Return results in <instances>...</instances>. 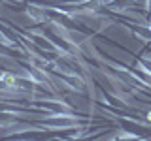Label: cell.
Here are the masks:
<instances>
[{"label": "cell", "mask_w": 151, "mask_h": 141, "mask_svg": "<svg viewBox=\"0 0 151 141\" xmlns=\"http://www.w3.org/2000/svg\"><path fill=\"white\" fill-rule=\"evenodd\" d=\"M144 119H145V120H147L149 124H151V107H149V109H145V111H144Z\"/></svg>", "instance_id": "5b68a950"}, {"label": "cell", "mask_w": 151, "mask_h": 141, "mask_svg": "<svg viewBox=\"0 0 151 141\" xmlns=\"http://www.w3.org/2000/svg\"><path fill=\"white\" fill-rule=\"evenodd\" d=\"M93 119L83 115H47L45 119L36 120L38 126H44L49 132H63V130H70V128H79V126H91Z\"/></svg>", "instance_id": "6da1fadb"}, {"label": "cell", "mask_w": 151, "mask_h": 141, "mask_svg": "<svg viewBox=\"0 0 151 141\" xmlns=\"http://www.w3.org/2000/svg\"><path fill=\"white\" fill-rule=\"evenodd\" d=\"M53 77H57L63 85H66V87L70 88V90H76V92H87V79L81 77V75L78 73H68V72H63L60 68H55L53 72H49Z\"/></svg>", "instance_id": "3957f363"}, {"label": "cell", "mask_w": 151, "mask_h": 141, "mask_svg": "<svg viewBox=\"0 0 151 141\" xmlns=\"http://www.w3.org/2000/svg\"><path fill=\"white\" fill-rule=\"evenodd\" d=\"M136 60H138V64L145 70V72L151 73V56H140V58H136Z\"/></svg>", "instance_id": "277c9868"}, {"label": "cell", "mask_w": 151, "mask_h": 141, "mask_svg": "<svg viewBox=\"0 0 151 141\" xmlns=\"http://www.w3.org/2000/svg\"><path fill=\"white\" fill-rule=\"evenodd\" d=\"M30 105L38 107L40 111H45L47 115H76V109L70 103H66L60 98H32Z\"/></svg>", "instance_id": "7a4b0ae2"}]
</instances>
